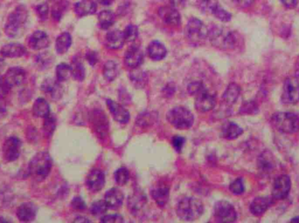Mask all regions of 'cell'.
Wrapping results in <instances>:
<instances>
[{
  "label": "cell",
  "mask_w": 299,
  "mask_h": 223,
  "mask_svg": "<svg viewBox=\"0 0 299 223\" xmlns=\"http://www.w3.org/2000/svg\"><path fill=\"white\" fill-rule=\"evenodd\" d=\"M291 188L290 177L282 175L275 180L274 186L272 189V195L277 200H284L289 195Z\"/></svg>",
  "instance_id": "12"
},
{
  "label": "cell",
  "mask_w": 299,
  "mask_h": 223,
  "mask_svg": "<svg viewBox=\"0 0 299 223\" xmlns=\"http://www.w3.org/2000/svg\"><path fill=\"white\" fill-rule=\"evenodd\" d=\"M105 184V175L103 171L94 169L87 178V186L92 192H98Z\"/></svg>",
  "instance_id": "18"
},
{
  "label": "cell",
  "mask_w": 299,
  "mask_h": 223,
  "mask_svg": "<svg viewBox=\"0 0 299 223\" xmlns=\"http://www.w3.org/2000/svg\"><path fill=\"white\" fill-rule=\"evenodd\" d=\"M215 217L219 222H233L236 220V211L229 202L221 201L215 204Z\"/></svg>",
  "instance_id": "8"
},
{
  "label": "cell",
  "mask_w": 299,
  "mask_h": 223,
  "mask_svg": "<svg viewBox=\"0 0 299 223\" xmlns=\"http://www.w3.org/2000/svg\"><path fill=\"white\" fill-rule=\"evenodd\" d=\"M166 53L167 51L165 46L159 41H153L147 47V54L149 58L155 61H159L165 59Z\"/></svg>",
  "instance_id": "24"
},
{
  "label": "cell",
  "mask_w": 299,
  "mask_h": 223,
  "mask_svg": "<svg viewBox=\"0 0 299 223\" xmlns=\"http://www.w3.org/2000/svg\"><path fill=\"white\" fill-rule=\"evenodd\" d=\"M123 32H124L125 41L127 42H133L137 40L138 36V30L137 26L134 25H127Z\"/></svg>",
  "instance_id": "42"
},
{
  "label": "cell",
  "mask_w": 299,
  "mask_h": 223,
  "mask_svg": "<svg viewBox=\"0 0 299 223\" xmlns=\"http://www.w3.org/2000/svg\"><path fill=\"white\" fill-rule=\"evenodd\" d=\"M259 165L264 171L271 170L274 167V161L272 160L271 155L263 153L259 158Z\"/></svg>",
  "instance_id": "41"
},
{
  "label": "cell",
  "mask_w": 299,
  "mask_h": 223,
  "mask_svg": "<svg viewBox=\"0 0 299 223\" xmlns=\"http://www.w3.org/2000/svg\"><path fill=\"white\" fill-rule=\"evenodd\" d=\"M169 2H170V6L175 7L176 9H178L184 7L186 0H169Z\"/></svg>",
  "instance_id": "53"
},
{
  "label": "cell",
  "mask_w": 299,
  "mask_h": 223,
  "mask_svg": "<svg viewBox=\"0 0 299 223\" xmlns=\"http://www.w3.org/2000/svg\"><path fill=\"white\" fill-rule=\"evenodd\" d=\"M41 90L53 100L59 99L63 95V87L59 85V81L52 79L44 81L41 85Z\"/></svg>",
  "instance_id": "15"
},
{
  "label": "cell",
  "mask_w": 299,
  "mask_h": 223,
  "mask_svg": "<svg viewBox=\"0 0 299 223\" xmlns=\"http://www.w3.org/2000/svg\"><path fill=\"white\" fill-rule=\"evenodd\" d=\"M50 45V40L46 32L37 31L29 37L28 46L33 50L45 49Z\"/></svg>",
  "instance_id": "20"
},
{
  "label": "cell",
  "mask_w": 299,
  "mask_h": 223,
  "mask_svg": "<svg viewBox=\"0 0 299 223\" xmlns=\"http://www.w3.org/2000/svg\"><path fill=\"white\" fill-rule=\"evenodd\" d=\"M105 42H106L107 47H109V49H120L121 47H123L125 42L124 32H122L118 30L109 31L105 38Z\"/></svg>",
  "instance_id": "25"
},
{
  "label": "cell",
  "mask_w": 299,
  "mask_h": 223,
  "mask_svg": "<svg viewBox=\"0 0 299 223\" xmlns=\"http://www.w3.org/2000/svg\"><path fill=\"white\" fill-rule=\"evenodd\" d=\"M0 221H7V220H4V219H0Z\"/></svg>",
  "instance_id": "60"
},
{
  "label": "cell",
  "mask_w": 299,
  "mask_h": 223,
  "mask_svg": "<svg viewBox=\"0 0 299 223\" xmlns=\"http://www.w3.org/2000/svg\"><path fill=\"white\" fill-rule=\"evenodd\" d=\"M215 105H216V99L215 96L207 93L206 90L199 93L195 99V108L197 111L200 113L211 111L215 108Z\"/></svg>",
  "instance_id": "14"
},
{
  "label": "cell",
  "mask_w": 299,
  "mask_h": 223,
  "mask_svg": "<svg viewBox=\"0 0 299 223\" xmlns=\"http://www.w3.org/2000/svg\"><path fill=\"white\" fill-rule=\"evenodd\" d=\"M97 4L93 0H81L75 4V12L79 17L91 15L97 12Z\"/></svg>",
  "instance_id": "26"
},
{
  "label": "cell",
  "mask_w": 299,
  "mask_h": 223,
  "mask_svg": "<svg viewBox=\"0 0 299 223\" xmlns=\"http://www.w3.org/2000/svg\"><path fill=\"white\" fill-rule=\"evenodd\" d=\"M209 30L201 20L193 18L187 23L185 35L187 41L193 46H199L208 38Z\"/></svg>",
  "instance_id": "6"
},
{
  "label": "cell",
  "mask_w": 299,
  "mask_h": 223,
  "mask_svg": "<svg viewBox=\"0 0 299 223\" xmlns=\"http://www.w3.org/2000/svg\"><path fill=\"white\" fill-rule=\"evenodd\" d=\"M143 199H144L143 195L142 196V195H137V194L131 197L130 206H131V211H134L135 214L140 210L142 207H143L144 205Z\"/></svg>",
  "instance_id": "43"
},
{
  "label": "cell",
  "mask_w": 299,
  "mask_h": 223,
  "mask_svg": "<svg viewBox=\"0 0 299 223\" xmlns=\"http://www.w3.org/2000/svg\"><path fill=\"white\" fill-rule=\"evenodd\" d=\"M33 113L40 118H46L50 115V106L46 99L39 98L35 100L33 105Z\"/></svg>",
  "instance_id": "30"
},
{
  "label": "cell",
  "mask_w": 299,
  "mask_h": 223,
  "mask_svg": "<svg viewBox=\"0 0 299 223\" xmlns=\"http://www.w3.org/2000/svg\"><path fill=\"white\" fill-rule=\"evenodd\" d=\"M11 89L12 87H10L9 84L7 83V80L4 76L0 75V98L7 96Z\"/></svg>",
  "instance_id": "47"
},
{
  "label": "cell",
  "mask_w": 299,
  "mask_h": 223,
  "mask_svg": "<svg viewBox=\"0 0 299 223\" xmlns=\"http://www.w3.org/2000/svg\"><path fill=\"white\" fill-rule=\"evenodd\" d=\"M167 120L172 126L178 129H188L193 125V115L188 109L177 106L167 114Z\"/></svg>",
  "instance_id": "7"
},
{
  "label": "cell",
  "mask_w": 299,
  "mask_h": 223,
  "mask_svg": "<svg viewBox=\"0 0 299 223\" xmlns=\"http://www.w3.org/2000/svg\"><path fill=\"white\" fill-rule=\"evenodd\" d=\"M37 214V209L35 205L30 202L20 205L17 210V217L20 221L29 222L35 219Z\"/></svg>",
  "instance_id": "22"
},
{
  "label": "cell",
  "mask_w": 299,
  "mask_h": 223,
  "mask_svg": "<svg viewBox=\"0 0 299 223\" xmlns=\"http://www.w3.org/2000/svg\"><path fill=\"white\" fill-rule=\"evenodd\" d=\"M152 196L159 206H165L169 200L168 187L165 186L164 184L157 186L155 189L152 190Z\"/></svg>",
  "instance_id": "27"
},
{
  "label": "cell",
  "mask_w": 299,
  "mask_h": 223,
  "mask_svg": "<svg viewBox=\"0 0 299 223\" xmlns=\"http://www.w3.org/2000/svg\"><path fill=\"white\" fill-rule=\"evenodd\" d=\"M234 2L239 5L242 7H249L250 4L252 3L253 0H233Z\"/></svg>",
  "instance_id": "56"
},
{
  "label": "cell",
  "mask_w": 299,
  "mask_h": 223,
  "mask_svg": "<svg viewBox=\"0 0 299 223\" xmlns=\"http://www.w3.org/2000/svg\"><path fill=\"white\" fill-rule=\"evenodd\" d=\"M101 221L102 222H124L125 220H124V218L121 216V215H119V214H109V215H105V216H103L102 219H101Z\"/></svg>",
  "instance_id": "49"
},
{
  "label": "cell",
  "mask_w": 299,
  "mask_h": 223,
  "mask_svg": "<svg viewBox=\"0 0 299 223\" xmlns=\"http://www.w3.org/2000/svg\"><path fill=\"white\" fill-rule=\"evenodd\" d=\"M5 66H6L5 59H4L3 56L1 55V53H0V72L3 71Z\"/></svg>",
  "instance_id": "57"
},
{
  "label": "cell",
  "mask_w": 299,
  "mask_h": 223,
  "mask_svg": "<svg viewBox=\"0 0 299 223\" xmlns=\"http://www.w3.org/2000/svg\"><path fill=\"white\" fill-rule=\"evenodd\" d=\"M21 140L17 137H10L3 145V157L7 162H13L20 156Z\"/></svg>",
  "instance_id": "9"
},
{
  "label": "cell",
  "mask_w": 299,
  "mask_h": 223,
  "mask_svg": "<svg viewBox=\"0 0 299 223\" xmlns=\"http://www.w3.org/2000/svg\"><path fill=\"white\" fill-rule=\"evenodd\" d=\"M131 80L137 87H143L146 83L147 76L145 72L141 71L140 69L133 68L131 71Z\"/></svg>",
  "instance_id": "37"
},
{
  "label": "cell",
  "mask_w": 299,
  "mask_h": 223,
  "mask_svg": "<svg viewBox=\"0 0 299 223\" xmlns=\"http://www.w3.org/2000/svg\"><path fill=\"white\" fill-rule=\"evenodd\" d=\"M105 202L109 208H112V209H116L121 207L124 202V194L121 190L118 189H109V191L105 194Z\"/></svg>",
  "instance_id": "23"
},
{
  "label": "cell",
  "mask_w": 299,
  "mask_h": 223,
  "mask_svg": "<svg viewBox=\"0 0 299 223\" xmlns=\"http://www.w3.org/2000/svg\"><path fill=\"white\" fill-rule=\"evenodd\" d=\"M98 2L103 6H109L112 4L113 0H98Z\"/></svg>",
  "instance_id": "58"
},
{
  "label": "cell",
  "mask_w": 299,
  "mask_h": 223,
  "mask_svg": "<svg viewBox=\"0 0 299 223\" xmlns=\"http://www.w3.org/2000/svg\"><path fill=\"white\" fill-rule=\"evenodd\" d=\"M49 53H42L41 55H39L37 58V64L40 66V68H47L50 65L52 64V57Z\"/></svg>",
  "instance_id": "45"
},
{
  "label": "cell",
  "mask_w": 299,
  "mask_h": 223,
  "mask_svg": "<svg viewBox=\"0 0 299 223\" xmlns=\"http://www.w3.org/2000/svg\"><path fill=\"white\" fill-rule=\"evenodd\" d=\"M0 53L4 58H10V59L20 58L26 53V49L24 46H22L20 44H7L1 48Z\"/></svg>",
  "instance_id": "21"
},
{
  "label": "cell",
  "mask_w": 299,
  "mask_h": 223,
  "mask_svg": "<svg viewBox=\"0 0 299 223\" xmlns=\"http://www.w3.org/2000/svg\"><path fill=\"white\" fill-rule=\"evenodd\" d=\"M281 2L284 4L285 7L290 8V9L295 8L296 7V4H297L296 0H281Z\"/></svg>",
  "instance_id": "55"
},
{
  "label": "cell",
  "mask_w": 299,
  "mask_h": 223,
  "mask_svg": "<svg viewBox=\"0 0 299 223\" xmlns=\"http://www.w3.org/2000/svg\"><path fill=\"white\" fill-rule=\"evenodd\" d=\"M72 76L75 80L78 81H83L85 78V68L81 59L78 57H75L72 61Z\"/></svg>",
  "instance_id": "35"
},
{
  "label": "cell",
  "mask_w": 299,
  "mask_h": 223,
  "mask_svg": "<svg viewBox=\"0 0 299 223\" xmlns=\"http://www.w3.org/2000/svg\"><path fill=\"white\" fill-rule=\"evenodd\" d=\"M241 88L235 83H231L228 85L227 89L223 93V100L228 105H232L236 102L237 99L240 96Z\"/></svg>",
  "instance_id": "29"
},
{
  "label": "cell",
  "mask_w": 299,
  "mask_h": 223,
  "mask_svg": "<svg viewBox=\"0 0 299 223\" xmlns=\"http://www.w3.org/2000/svg\"><path fill=\"white\" fill-rule=\"evenodd\" d=\"M108 208L109 207L105 201H97L91 205V213L96 216H100V215H103L104 213H106Z\"/></svg>",
  "instance_id": "39"
},
{
  "label": "cell",
  "mask_w": 299,
  "mask_h": 223,
  "mask_svg": "<svg viewBox=\"0 0 299 223\" xmlns=\"http://www.w3.org/2000/svg\"><path fill=\"white\" fill-rule=\"evenodd\" d=\"M75 221H91V220L84 219V218H77V219H75Z\"/></svg>",
  "instance_id": "59"
},
{
  "label": "cell",
  "mask_w": 299,
  "mask_h": 223,
  "mask_svg": "<svg viewBox=\"0 0 299 223\" xmlns=\"http://www.w3.org/2000/svg\"><path fill=\"white\" fill-rule=\"evenodd\" d=\"M36 12H37L38 16L40 17V19L45 20L48 16L49 7H48L47 4H41V5H39L36 7Z\"/></svg>",
  "instance_id": "48"
},
{
  "label": "cell",
  "mask_w": 299,
  "mask_h": 223,
  "mask_svg": "<svg viewBox=\"0 0 299 223\" xmlns=\"http://www.w3.org/2000/svg\"><path fill=\"white\" fill-rule=\"evenodd\" d=\"M4 77L7 80L10 87L13 88V87H19L24 83L26 78V72L24 69L20 67H12L6 72Z\"/></svg>",
  "instance_id": "17"
},
{
  "label": "cell",
  "mask_w": 299,
  "mask_h": 223,
  "mask_svg": "<svg viewBox=\"0 0 299 223\" xmlns=\"http://www.w3.org/2000/svg\"><path fill=\"white\" fill-rule=\"evenodd\" d=\"M98 21H99L100 27L106 30L111 27L114 23H115V16L114 13L110 11H103L102 13H99L98 15Z\"/></svg>",
  "instance_id": "33"
},
{
  "label": "cell",
  "mask_w": 299,
  "mask_h": 223,
  "mask_svg": "<svg viewBox=\"0 0 299 223\" xmlns=\"http://www.w3.org/2000/svg\"><path fill=\"white\" fill-rule=\"evenodd\" d=\"M72 207L76 211H84L86 208V204L81 197H75L72 201Z\"/></svg>",
  "instance_id": "50"
},
{
  "label": "cell",
  "mask_w": 299,
  "mask_h": 223,
  "mask_svg": "<svg viewBox=\"0 0 299 223\" xmlns=\"http://www.w3.org/2000/svg\"><path fill=\"white\" fill-rule=\"evenodd\" d=\"M55 73H56L57 81L59 82L68 81L69 78L72 76L71 65L65 64V63L59 64L57 65Z\"/></svg>",
  "instance_id": "36"
},
{
  "label": "cell",
  "mask_w": 299,
  "mask_h": 223,
  "mask_svg": "<svg viewBox=\"0 0 299 223\" xmlns=\"http://www.w3.org/2000/svg\"><path fill=\"white\" fill-rule=\"evenodd\" d=\"M51 1H53V0H51Z\"/></svg>",
  "instance_id": "61"
},
{
  "label": "cell",
  "mask_w": 299,
  "mask_h": 223,
  "mask_svg": "<svg viewBox=\"0 0 299 223\" xmlns=\"http://www.w3.org/2000/svg\"><path fill=\"white\" fill-rule=\"evenodd\" d=\"M272 126L284 133H295L299 131V115L293 113H278L271 117Z\"/></svg>",
  "instance_id": "5"
},
{
  "label": "cell",
  "mask_w": 299,
  "mask_h": 223,
  "mask_svg": "<svg viewBox=\"0 0 299 223\" xmlns=\"http://www.w3.org/2000/svg\"><path fill=\"white\" fill-rule=\"evenodd\" d=\"M185 142L186 140L183 137L174 136L172 138V145L178 152H181V149L183 148Z\"/></svg>",
  "instance_id": "51"
},
{
  "label": "cell",
  "mask_w": 299,
  "mask_h": 223,
  "mask_svg": "<svg viewBox=\"0 0 299 223\" xmlns=\"http://www.w3.org/2000/svg\"><path fill=\"white\" fill-rule=\"evenodd\" d=\"M52 166L53 162L48 153H38L29 163V175L38 182L43 181L49 175Z\"/></svg>",
  "instance_id": "2"
},
{
  "label": "cell",
  "mask_w": 299,
  "mask_h": 223,
  "mask_svg": "<svg viewBox=\"0 0 299 223\" xmlns=\"http://www.w3.org/2000/svg\"><path fill=\"white\" fill-rule=\"evenodd\" d=\"M159 15L166 25L172 26L181 25V15L178 9H176L175 7L171 6L161 7L159 10Z\"/></svg>",
  "instance_id": "13"
},
{
  "label": "cell",
  "mask_w": 299,
  "mask_h": 223,
  "mask_svg": "<svg viewBox=\"0 0 299 223\" xmlns=\"http://www.w3.org/2000/svg\"><path fill=\"white\" fill-rule=\"evenodd\" d=\"M119 75L118 65L114 61H107L103 66V76L108 81H113Z\"/></svg>",
  "instance_id": "34"
},
{
  "label": "cell",
  "mask_w": 299,
  "mask_h": 223,
  "mask_svg": "<svg viewBox=\"0 0 299 223\" xmlns=\"http://www.w3.org/2000/svg\"><path fill=\"white\" fill-rule=\"evenodd\" d=\"M7 107L6 103L4 102L2 99H0V121L4 120V118L7 116Z\"/></svg>",
  "instance_id": "52"
},
{
  "label": "cell",
  "mask_w": 299,
  "mask_h": 223,
  "mask_svg": "<svg viewBox=\"0 0 299 223\" xmlns=\"http://www.w3.org/2000/svg\"><path fill=\"white\" fill-rule=\"evenodd\" d=\"M243 132V129L234 122H228L222 128V135L225 139H236L240 136Z\"/></svg>",
  "instance_id": "32"
},
{
  "label": "cell",
  "mask_w": 299,
  "mask_h": 223,
  "mask_svg": "<svg viewBox=\"0 0 299 223\" xmlns=\"http://www.w3.org/2000/svg\"><path fill=\"white\" fill-rule=\"evenodd\" d=\"M56 127V119L53 115H49L45 118L43 126L44 134L47 137H50L53 134V131Z\"/></svg>",
  "instance_id": "38"
},
{
  "label": "cell",
  "mask_w": 299,
  "mask_h": 223,
  "mask_svg": "<svg viewBox=\"0 0 299 223\" xmlns=\"http://www.w3.org/2000/svg\"><path fill=\"white\" fill-rule=\"evenodd\" d=\"M106 103L110 114L115 121L122 124H125L130 121V114L123 105H119L118 103L115 102L111 99H107Z\"/></svg>",
  "instance_id": "16"
},
{
  "label": "cell",
  "mask_w": 299,
  "mask_h": 223,
  "mask_svg": "<svg viewBox=\"0 0 299 223\" xmlns=\"http://www.w3.org/2000/svg\"><path fill=\"white\" fill-rule=\"evenodd\" d=\"M199 3L201 9L204 10L205 12L212 13L219 20L222 22L230 21L232 18L230 13L225 11L216 0H200Z\"/></svg>",
  "instance_id": "11"
},
{
  "label": "cell",
  "mask_w": 299,
  "mask_h": 223,
  "mask_svg": "<svg viewBox=\"0 0 299 223\" xmlns=\"http://www.w3.org/2000/svg\"><path fill=\"white\" fill-rule=\"evenodd\" d=\"M143 53L138 47H132L125 53V63L130 68H137L143 62Z\"/></svg>",
  "instance_id": "19"
},
{
  "label": "cell",
  "mask_w": 299,
  "mask_h": 223,
  "mask_svg": "<svg viewBox=\"0 0 299 223\" xmlns=\"http://www.w3.org/2000/svg\"><path fill=\"white\" fill-rule=\"evenodd\" d=\"M187 90L191 95L196 97L197 95H199V93H203L206 89L201 82L195 81V82L189 84V86L187 87Z\"/></svg>",
  "instance_id": "44"
},
{
  "label": "cell",
  "mask_w": 299,
  "mask_h": 223,
  "mask_svg": "<svg viewBox=\"0 0 299 223\" xmlns=\"http://www.w3.org/2000/svg\"><path fill=\"white\" fill-rule=\"evenodd\" d=\"M204 208L199 199L187 197L181 200L177 207V214L181 220H194L201 216Z\"/></svg>",
  "instance_id": "3"
},
{
  "label": "cell",
  "mask_w": 299,
  "mask_h": 223,
  "mask_svg": "<svg viewBox=\"0 0 299 223\" xmlns=\"http://www.w3.org/2000/svg\"><path fill=\"white\" fill-rule=\"evenodd\" d=\"M208 38L214 46L221 49H233L236 46L237 40L234 32L219 25L209 30Z\"/></svg>",
  "instance_id": "4"
},
{
  "label": "cell",
  "mask_w": 299,
  "mask_h": 223,
  "mask_svg": "<svg viewBox=\"0 0 299 223\" xmlns=\"http://www.w3.org/2000/svg\"><path fill=\"white\" fill-rule=\"evenodd\" d=\"M282 100L285 104H296L299 101V83L294 78H289L284 82Z\"/></svg>",
  "instance_id": "10"
},
{
  "label": "cell",
  "mask_w": 299,
  "mask_h": 223,
  "mask_svg": "<svg viewBox=\"0 0 299 223\" xmlns=\"http://www.w3.org/2000/svg\"><path fill=\"white\" fill-rule=\"evenodd\" d=\"M28 11L19 6L10 14L5 25V32L10 38L16 39L24 34L28 24Z\"/></svg>",
  "instance_id": "1"
},
{
  "label": "cell",
  "mask_w": 299,
  "mask_h": 223,
  "mask_svg": "<svg viewBox=\"0 0 299 223\" xmlns=\"http://www.w3.org/2000/svg\"><path fill=\"white\" fill-rule=\"evenodd\" d=\"M87 61L89 62L91 65H96V63L97 61V54H96V53H94V52H89V53H87Z\"/></svg>",
  "instance_id": "54"
},
{
  "label": "cell",
  "mask_w": 299,
  "mask_h": 223,
  "mask_svg": "<svg viewBox=\"0 0 299 223\" xmlns=\"http://www.w3.org/2000/svg\"><path fill=\"white\" fill-rule=\"evenodd\" d=\"M271 199L267 197H257L250 204V212L255 215H259L264 213L271 206Z\"/></svg>",
  "instance_id": "28"
},
{
  "label": "cell",
  "mask_w": 299,
  "mask_h": 223,
  "mask_svg": "<svg viewBox=\"0 0 299 223\" xmlns=\"http://www.w3.org/2000/svg\"><path fill=\"white\" fill-rule=\"evenodd\" d=\"M130 179V173L125 167H121L118 170L115 171V180L119 186H124L128 182Z\"/></svg>",
  "instance_id": "40"
},
{
  "label": "cell",
  "mask_w": 299,
  "mask_h": 223,
  "mask_svg": "<svg viewBox=\"0 0 299 223\" xmlns=\"http://www.w3.org/2000/svg\"><path fill=\"white\" fill-rule=\"evenodd\" d=\"M231 192L234 194V195H242L244 190H245V187L243 184V181L242 179H237L233 182L231 183L229 186Z\"/></svg>",
  "instance_id": "46"
},
{
  "label": "cell",
  "mask_w": 299,
  "mask_h": 223,
  "mask_svg": "<svg viewBox=\"0 0 299 223\" xmlns=\"http://www.w3.org/2000/svg\"><path fill=\"white\" fill-rule=\"evenodd\" d=\"M72 38L69 32H63L57 38L55 42V49L59 54H64L69 51V47H71Z\"/></svg>",
  "instance_id": "31"
}]
</instances>
